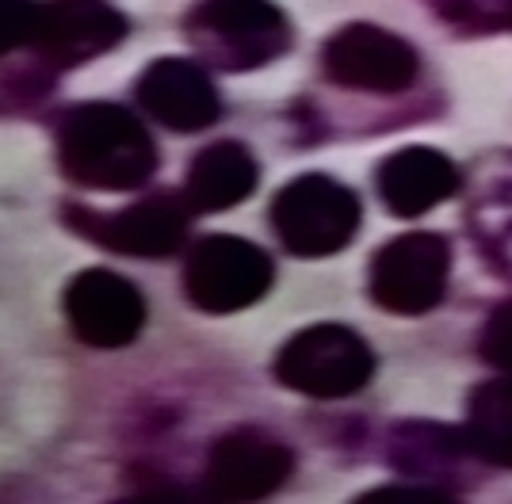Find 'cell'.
Here are the masks:
<instances>
[{
    "label": "cell",
    "instance_id": "cell-1",
    "mask_svg": "<svg viewBox=\"0 0 512 504\" xmlns=\"http://www.w3.org/2000/svg\"><path fill=\"white\" fill-rule=\"evenodd\" d=\"M58 161L81 188L134 191L157 172V146L127 107L81 104L58 126Z\"/></svg>",
    "mask_w": 512,
    "mask_h": 504
},
{
    "label": "cell",
    "instance_id": "cell-16",
    "mask_svg": "<svg viewBox=\"0 0 512 504\" xmlns=\"http://www.w3.org/2000/svg\"><path fill=\"white\" fill-rule=\"evenodd\" d=\"M463 436L482 466L512 470V375L497 371L470 390Z\"/></svg>",
    "mask_w": 512,
    "mask_h": 504
},
{
    "label": "cell",
    "instance_id": "cell-14",
    "mask_svg": "<svg viewBox=\"0 0 512 504\" xmlns=\"http://www.w3.org/2000/svg\"><path fill=\"white\" fill-rule=\"evenodd\" d=\"M390 462L421 485L455 497V485L463 478L467 462H478L470 451L463 428H444L432 420H406L390 432Z\"/></svg>",
    "mask_w": 512,
    "mask_h": 504
},
{
    "label": "cell",
    "instance_id": "cell-2",
    "mask_svg": "<svg viewBox=\"0 0 512 504\" xmlns=\"http://www.w3.org/2000/svg\"><path fill=\"white\" fill-rule=\"evenodd\" d=\"M360 218L356 191L318 172L283 184L272 199V230L279 245L302 260H321L348 249L360 233Z\"/></svg>",
    "mask_w": 512,
    "mask_h": 504
},
{
    "label": "cell",
    "instance_id": "cell-17",
    "mask_svg": "<svg viewBox=\"0 0 512 504\" xmlns=\"http://www.w3.org/2000/svg\"><path fill=\"white\" fill-rule=\"evenodd\" d=\"M432 12L459 35L512 31V0H432Z\"/></svg>",
    "mask_w": 512,
    "mask_h": 504
},
{
    "label": "cell",
    "instance_id": "cell-11",
    "mask_svg": "<svg viewBox=\"0 0 512 504\" xmlns=\"http://www.w3.org/2000/svg\"><path fill=\"white\" fill-rule=\"evenodd\" d=\"M138 104L150 119L176 134L207 130L222 115V100H218V88L207 77V69L188 58H161V62L146 65V73L138 81Z\"/></svg>",
    "mask_w": 512,
    "mask_h": 504
},
{
    "label": "cell",
    "instance_id": "cell-8",
    "mask_svg": "<svg viewBox=\"0 0 512 504\" xmlns=\"http://www.w3.org/2000/svg\"><path fill=\"white\" fill-rule=\"evenodd\" d=\"M62 306L77 340H85L88 348H104V352L134 344L146 325L142 291L107 268H88V272L73 275L65 287Z\"/></svg>",
    "mask_w": 512,
    "mask_h": 504
},
{
    "label": "cell",
    "instance_id": "cell-4",
    "mask_svg": "<svg viewBox=\"0 0 512 504\" xmlns=\"http://www.w3.org/2000/svg\"><path fill=\"white\" fill-rule=\"evenodd\" d=\"M375 375V352L348 325H310L295 333L276 356L279 386L318 401L360 394Z\"/></svg>",
    "mask_w": 512,
    "mask_h": 504
},
{
    "label": "cell",
    "instance_id": "cell-10",
    "mask_svg": "<svg viewBox=\"0 0 512 504\" xmlns=\"http://www.w3.org/2000/svg\"><path fill=\"white\" fill-rule=\"evenodd\" d=\"M127 39V16L107 0H43L31 46L50 65H81Z\"/></svg>",
    "mask_w": 512,
    "mask_h": 504
},
{
    "label": "cell",
    "instance_id": "cell-20",
    "mask_svg": "<svg viewBox=\"0 0 512 504\" xmlns=\"http://www.w3.org/2000/svg\"><path fill=\"white\" fill-rule=\"evenodd\" d=\"M35 12H39L35 0H0V58L23 42H31Z\"/></svg>",
    "mask_w": 512,
    "mask_h": 504
},
{
    "label": "cell",
    "instance_id": "cell-9",
    "mask_svg": "<svg viewBox=\"0 0 512 504\" xmlns=\"http://www.w3.org/2000/svg\"><path fill=\"white\" fill-rule=\"evenodd\" d=\"M291 447L260 428H237L218 436L207 455L203 489L214 501H264L291 478Z\"/></svg>",
    "mask_w": 512,
    "mask_h": 504
},
{
    "label": "cell",
    "instance_id": "cell-18",
    "mask_svg": "<svg viewBox=\"0 0 512 504\" xmlns=\"http://www.w3.org/2000/svg\"><path fill=\"white\" fill-rule=\"evenodd\" d=\"M474 237L501 260L505 275H512V184H497L474 210Z\"/></svg>",
    "mask_w": 512,
    "mask_h": 504
},
{
    "label": "cell",
    "instance_id": "cell-15",
    "mask_svg": "<svg viewBox=\"0 0 512 504\" xmlns=\"http://www.w3.org/2000/svg\"><path fill=\"white\" fill-rule=\"evenodd\" d=\"M260 184V165L241 142H211L188 165L184 199L199 214H218L245 203Z\"/></svg>",
    "mask_w": 512,
    "mask_h": 504
},
{
    "label": "cell",
    "instance_id": "cell-7",
    "mask_svg": "<svg viewBox=\"0 0 512 504\" xmlns=\"http://www.w3.org/2000/svg\"><path fill=\"white\" fill-rule=\"evenodd\" d=\"M325 77L352 92H375L394 96L417 84L421 58L402 35L375 27V23H348L333 31L321 50Z\"/></svg>",
    "mask_w": 512,
    "mask_h": 504
},
{
    "label": "cell",
    "instance_id": "cell-6",
    "mask_svg": "<svg viewBox=\"0 0 512 504\" xmlns=\"http://www.w3.org/2000/svg\"><path fill=\"white\" fill-rule=\"evenodd\" d=\"M451 245L448 237L428 230L402 233L371 256L367 287L375 306L398 317H421L436 310L448 294Z\"/></svg>",
    "mask_w": 512,
    "mask_h": 504
},
{
    "label": "cell",
    "instance_id": "cell-5",
    "mask_svg": "<svg viewBox=\"0 0 512 504\" xmlns=\"http://www.w3.org/2000/svg\"><path fill=\"white\" fill-rule=\"evenodd\" d=\"M272 279H276L272 256L253 241L230 233L195 241L184 260V294L203 314L226 317L249 310L272 291Z\"/></svg>",
    "mask_w": 512,
    "mask_h": 504
},
{
    "label": "cell",
    "instance_id": "cell-3",
    "mask_svg": "<svg viewBox=\"0 0 512 504\" xmlns=\"http://www.w3.org/2000/svg\"><path fill=\"white\" fill-rule=\"evenodd\" d=\"M188 35L207 62L230 73L260 69L291 50V20L272 0H203L188 16Z\"/></svg>",
    "mask_w": 512,
    "mask_h": 504
},
{
    "label": "cell",
    "instance_id": "cell-13",
    "mask_svg": "<svg viewBox=\"0 0 512 504\" xmlns=\"http://www.w3.org/2000/svg\"><path fill=\"white\" fill-rule=\"evenodd\" d=\"M375 188H379V199L390 214L421 218V214L436 210L444 199H451L459 191V168L440 149L406 146L390 153L379 165Z\"/></svg>",
    "mask_w": 512,
    "mask_h": 504
},
{
    "label": "cell",
    "instance_id": "cell-19",
    "mask_svg": "<svg viewBox=\"0 0 512 504\" xmlns=\"http://www.w3.org/2000/svg\"><path fill=\"white\" fill-rule=\"evenodd\" d=\"M478 352L490 363L493 371L501 375H512V294L505 302H497L482 325V336H478Z\"/></svg>",
    "mask_w": 512,
    "mask_h": 504
},
{
    "label": "cell",
    "instance_id": "cell-12",
    "mask_svg": "<svg viewBox=\"0 0 512 504\" xmlns=\"http://www.w3.org/2000/svg\"><path fill=\"white\" fill-rule=\"evenodd\" d=\"M188 199L176 191H157L146 195L130 207L115 210L107 218H92L96 230L92 233L104 249L123 252V256H138V260H161L184 245L188 233Z\"/></svg>",
    "mask_w": 512,
    "mask_h": 504
}]
</instances>
